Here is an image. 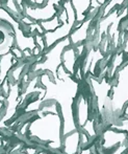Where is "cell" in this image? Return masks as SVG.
I'll use <instances>...</instances> for the list:
<instances>
[{"mask_svg":"<svg viewBox=\"0 0 128 154\" xmlns=\"http://www.w3.org/2000/svg\"><path fill=\"white\" fill-rule=\"evenodd\" d=\"M62 6L67 12L68 20H67V22L63 23L60 26H58L56 29H54V31L47 32L43 34L46 48H50L58 41L63 40L65 38H68L71 35V32H73V29H75V26L77 25L76 15H75V11L72 6V3H71V0H63Z\"/></svg>","mask_w":128,"mask_h":154,"instance_id":"6da1fadb","label":"cell"},{"mask_svg":"<svg viewBox=\"0 0 128 154\" xmlns=\"http://www.w3.org/2000/svg\"><path fill=\"white\" fill-rule=\"evenodd\" d=\"M110 104L116 114H120L128 104V62L119 68L116 75Z\"/></svg>","mask_w":128,"mask_h":154,"instance_id":"7a4b0ae2","label":"cell"},{"mask_svg":"<svg viewBox=\"0 0 128 154\" xmlns=\"http://www.w3.org/2000/svg\"><path fill=\"white\" fill-rule=\"evenodd\" d=\"M63 0H47L42 6H32L29 3L23 4L22 13L24 17L33 22H44L51 20L60 12L57 5Z\"/></svg>","mask_w":128,"mask_h":154,"instance_id":"3957f363","label":"cell"},{"mask_svg":"<svg viewBox=\"0 0 128 154\" xmlns=\"http://www.w3.org/2000/svg\"><path fill=\"white\" fill-rule=\"evenodd\" d=\"M71 45L70 38H65L58 41L57 43L50 47L49 51L46 54V59L41 64H38L34 70H49L53 75L54 79L57 78V69L63 62V53L68 46Z\"/></svg>","mask_w":128,"mask_h":154,"instance_id":"277c9868","label":"cell"},{"mask_svg":"<svg viewBox=\"0 0 128 154\" xmlns=\"http://www.w3.org/2000/svg\"><path fill=\"white\" fill-rule=\"evenodd\" d=\"M15 44L14 29L8 23L0 21V57L10 53Z\"/></svg>","mask_w":128,"mask_h":154,"instance_id":"5b68a950","label":"cell"},{"mask_svg":"<svg viewBox=\"0 0 128 154\" xmlns=\"http://www.w3.org/2000/svg\"><path fill=\"white\" fill-rule=\"evenodd\" d=\"M95 16H88V18L79 25H76L74 31L71 32L69 36L71 41V45H79L81 42H83L86 38H88V32L90 29L91 23L93 22Z\"/></svg>","mask_w":128,"mask_h":154,"instance_id":"8992f818","label":"cell"},{"mask_svg":"<svg viewBox=\"0 0 128 154\" xmlns=\"http://www.w3.org/2000/svg\"><path fill=\"white\" fill-rule=\"evenodd\" d=\"M91 1L92 0H71V3L76 15L77 25L81 24L88 18L91 8Z\"/></svg>","mask_w":128,"mask_h":154,"instance_id":"52a82bcc","label":"cell"},{"mask_svg":"<svg viewBox=\"0 0 128 154\" xmlns=\"http://www.w3.org/2000/svg\"><path fill=\"white\" fill-rule=\"evenodd\" d=\"M76 51L72 46H68L63 53V63H64V68L68 72L74 73V65L76 61Z\"/></svg>","mask_w":128,"mask_h":154,"instance_id":"ba28073f","label":"cell"},{"mask_svg":"<svg viewBox=\"0 0 128 154\" xmlns=\"http://www.w3.org/2000/svg\"><path fill=\"white\" fill-rule=\"evenodd\" d=\"M62 24H63V22L60 21L58 15H56V16L54 17V18H52L51 20L44 21V22H40L41 27H42V29L45 32L54 31V29H56L58 26H60Z\"/></svg>","mask_w":128,"mask_h":154,"instance_id":"9c48e42d","label":"cell"},{"mask_svg":"<svg viewBox=\"0 0 128 154\" xmlns=\"http://www.w3.org/2000/svg\"><path fill=\"white\" fill-rule=\"evenodd\" d=\"M124 1H125V0H110V1L108 2L107 4H106L105 8H104L103 10L101 11L100 19L104 18V17H106L108 14H110V12H112V11H114L115 6L119 5V4H122Z\"/></svg>","mask_w":128,"mask_h":154,"instance_id":"30bf717a","label":"cell"},{"mask_svg":"<svg viewBox=\"0 0 128 154\" xmlns=\"http://www.w3.org/2000/svg\"><path fill=\"white\" fill-rule=\"evenodd\" d=\"M122 29H124L123 32V53L128 56V20L122 23Z\"/></svg>","mask_w":128,"mask_h":154,"instance_id":"8fae6325","label":"cell"},{"mask_svg":"<svg viewBox=\"0 0 128 154\" xmlns=\"http://www.w3.org/2000/svg\"><path fill=\"white\" fill-rule=\"evenodd\" d=\"M94 1H95V2H97V3H98V5L101 8V6H102L103 4L105 3V1H106V0H94Z\"/></svg>","mask_w":128,"mask_h":154,"instance_id":"7c38bea8","label":"cell"},{"mask_svg":"<svg viewBox=\"0 0 128 154\" xmlns=\"http://www.w3.org/2000/svg\"><path fill=\"white\" fill-rule=\"evenodd\" d=\"M16 2H17V4L20 6L21 10H22V8H23V4H24V3H23V0H16Z\"/></svg>","mask_w":128,"mask_h":154,"instance_id":"4fadbf2b","label":"cell"}]
</instances>
